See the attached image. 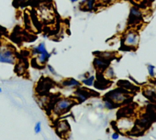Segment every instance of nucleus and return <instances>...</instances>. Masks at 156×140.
I'll return each instance as SVG.
<instances>
[{
	"instance_id": "nucleus-16",
	"label": "nucleus",
	"mask_w": 156,
	"mask_h": 140,
	"mask_svg": "<svg viewBox=\"0 0 156 140\" xmlns=\"http://www.w3.org/2000/svg\"><path fill=\"white\" fill-rule=\"evenodd\" d=\"M154 68H155V67L151 64H150L147 66V70H148L150 76L152 77H153L154 76Z\"/></svg>"
},
{
	"instance_id": "nucleus-18",
	"label": "nucleus",
	"mask_w": 156,
	"mask_h": 140,
	"mask_svg": "<svg viewBox=\"0 0 156 140\" xmlns=\"http://www.w3.org/2000/svg\"><path fill=\"white\" fill-rule=\"evenodd\" d=\"M48 68L49 70L51 72V73H52L54 74V75H57V73H55V70H54V68H52V66H51V65H48Z\"/></svg>"
},
{
	"instance_id": "nucleus-8",
	"label": "nucleus",
	"mask_w": 156,
	"mask_h": 140,
	"mask_svg": "<svg viewBox=\"0 0 156 140\" xmlns=\"http://www.w3.org/2000/svg\"><path fill=\"white\" fill-rule=\"evenodd\" d=\"M51 56V54L48 52H44L42 53L38 54V62L41 64H44L49 59V57Z\"/></svg>"
},
{
	"instance_id": "nucleus-21",
	"label": "nucleus",
	"mask_w": 156,
	"mask_h": 140,
	"mask_svg": "<svg viewBox=\"0 0 156 140\" xmlns=\"http://www.w3.org/2000/svg\"><path fill=\"white\" fill-rule=\"evenodd\" d=\"M71 1H72V2H76V1H77L78 0H70Z\"/></svg>"
},
{
	"instance_id": "nucleus-1",
	"label": "nucleus",
	"mask_w": 156,
	"mask_h": 140,
	"mask_svg": "<svg viewBox=\"0 0 156 140\" xmlns=\"http://www.w3.org/2000/svg\"><path fill=\"white\" fill-rule=\"evenodd\" d=\"M74 104V101L70 98L60 99L55 105L54 111L57 114H62L69 111Z\"/></svg>"
},
{
	"instance_id": "nucleus-5",
	"label": "nucleus",
	"mask_w": 156,
	"mask_h": 140,
	"mask_svg": "<svg viewBox=\"0 0 156 140\" xmlns=\"http://www.w3.org/2000/svg\"><path fill=\"white\" fill-rule=\"evenodd\" d=\"M109 62L107 61V59L102 58V57H96L94 60V67L98 70H104L108 65Z\"/></svg>"
},
{
	"instance_id": "nucleus-9",
	"label": "nucleus",
	"mask_w": 156,
	"mask_h": 140,
	"mask_svg": "<svg viewBox=\"0 0 156 140\" xmlns=\"http://www.w3.org/2000/svg\"><path fill=\"white\" fill-rule=\"evenodd\" d=\"M48 51L45 48V45L44 43H40L37 46L34 48L33 53L34 54H39L42 53H44Z\"/></svg>"
},
{
	"instance_id": "nucleus-20",
	"label": "nucleus",
	"mask_w": 156,
	"mask_h": 140,
	"mask_svg": "<svg viewBox=\"0 0 156 140\" xmlns=\"http://www.w3.org/2000/svg\"><path fill=\"white\" fill-rule=\"evenodd\" d=\"M104 2H106V3H107V2H109L110 1H111L112 0H102Z\"/></svg>"
},
{
	"instance_id": "nucleus-15",
	"label": "nucleus",
	"mask_w": 156,
	"mask_h": 140,
	"mask_svg": "<svg viewBox=\"0 0 156 140\" xmlns=\"http://www.w3.org/2000/svg\"><path fill=\"white\" fill-rule=\"evenodd\" d=\"M114 72L112 67H109L106 71V76L108 78H113L114 76Z\"/></svg>"
},
{
	"instance_id": "nucleus-10",
	"label": "nucleus",
	"mask_w": 156,
	"mask_h": 140,
	"mask_svg": "<svg viewBox=\"0 0 156 140\" xmlns=\"http://www.w3.org/2000/svg\"><path fill=\"white\" fill-rule=\"evenodd\" d=\"M118 84H118V86H122V87L126 88L127 89L133 90V89L135 88V87L134 86H133L129 81H125V80L124 81H119Z\"/></svg>"
},
{
	"instance_id": "nucleus-12",
	"label": "nucleus",
	"mask_w": 156,
	"mask_h": 140,
	"mask_svg": "<svg viewBox=\"0 0 156 140\" xmlns=\"http://www.w3.org/2000/svg\"><path fill=\"white\" fill-rule=\"evenodd\" d=\"M130 15L133 18H140L141 17V12L135 7H132L130 9Z\"/></svg>"
},
{
	"instance_id": "nucleus-17",
	"label": "nucleus",
	"mask_w": 156,
	"mask_h": 140,
	"mask_svg": "<svg viewBox=\"0 0 156 140\" xmlns=\"http://www.w3.org/2000/svg\"><path fill=\"white\" fill-rule=\"evenodd\" d=\"M94 0H88L87 2V7L89 10H91L93 7Z\"/></svg>"
},
{
	"instance_id": "nucleus-6",
	"label": "nucleus",
	"mask_w": 156,
	"mask_h": 140,
	"mask_svg": "<svg viewBox=\"0 0 156 140\" xmlns=\"http://www.w3.org/2000/svg\"><path fill=\"white\" fill-rule=\"evenodd\" d=\"M76 97L78 99L79 101L82 103L85 101L88 97H89L90 94L88 91H85L83 89H78L74 92Z\"/></svg>"
},
{
	"instance_id": "nucleus-7",
	"label": "nucleus",
	"mask_w": 156,
	"mask_h": 140,
	"mask_svg": "<svg viewBox=\"0 0 156 140\" xmlns=\"http://www.w3.org/2000/svg\"><path fill=\"white\" fill-rule=\"evenodd\" d=\"M63 86L66 87H76L80 85V82L74 78H68L62 82Z\"/></svg>"
},
{
	"instance_id": "nucleus-3",
	"label": "nucleus",
	"mask_w": 156,
	"mask_h": 140,
	"mask_svg": "<svg viewBox=\"0 0 156 140\" xmlns=\"http://www.w3.org/2000/svg\"><path fill=\"white\" fill-rule=\"evenodd\" d=\"M107 99H110V101L113 104L114 103H122L124 101L126 98V95H125L124 92H121L118 90H114L110 91L108 94H107Z\"/></svg>"
},
{
	"instance_id": "nucleus-11",
	"label": "nucleus",
	"mask_w": 156,
	"mask_h": 140,
	"mask_svg": "<svg viewBox=\"0 0 156 140\" xmlns=\"http://www.w3.org/2000/svg\"><path fill=\"white\" fill-rule=\"evenodd\" d=\"M58 131L63 133L68 131L69 129V125L66 122H61L58 124Z\"/></svg>"
},
{
	"instance_id": "nucleus-13",
	"label": "nucleus",
	"mask_w": 156,
	"mask_h": 140,
	"mask_svg": "<svg viewBox=\"0 0 156 140\" xmlns=\"http://www.w3.org/2000/svg\"><path fill=\"white\" fill-rule=\"evenodd\" d=\"M94 80V76H89L88 78H85L84 79H83L82 81V82L87 85V86H91L93 84V81Z\"/></svg>"
},
{
	"instance_id": "nucleus-14",
	"label": "nucleus",
	"mask_w": 156,
	"mask_h": 140,
	"mask_svg": "<svg viewBox=\"0 0 156 140\" xmlns=\"http://www.w3.org/2000/svg\"><path fill=\"white\" fill-rule=\"evenodd\" d=\"M41 123L40 122H38L36 123L34 127L35 133L38 134L41 131Z\"/></svg>"
},
{
	"instance_id": "nucleus-22",
	"label": "nucleus",
	"mask_w": 156,
	"mask_h": 140,
	"mask_svg": "<svg viewBox=\"0 0 156 140\" xmlns=\"http://www.w3.org/2000/svg\"><path fill=\"white\" fill-rule=\"evenodd\" d=\"M2 92V89H1V88L0 87V92Z\"/></svg>"
},
{
	"instance_id": "nucleus-4",
	"label": "nucleus",
	"mask_w": 156,
	"mask_h": 140,
	"mask_svg": "<svg viewBox=\"0 0 156 140\" xmlns=\"http://www.w3.org/2000/svg\"><path fill=\"white\" fill-rule=\"evenodd\" d=\"M138 42V35L134 31L128 32L124 38V43L127 45L135 46Z\"/></svg>"
},
{
	"instance_id": "nucleus-19",
	"label": "nucleus",
	"mask_w": 156,
	"mask_h": 140,
	"mask_svg": "<svg viewBox=\"0 0 156 140\" xmlns=\"http://www.w3.org/2000/svg\"><path fill=\"white\" fill-rule=\"evenodd\" d=\"M119 138V134L117 133H114L112 135V138L113 139H117Z\"/></svg>"
},
{
	"instance_id": "nucleus-2",
	"label": "nucleus",
	"mask_w": 156,
	"mask_h": 140,
	"mask_svg": "<svg viewBox=\"0 0 156 140\" xmlns=\"http://www.w3.org/2000/svg\"><path fill=\"white\" fill-rule=\"evenodd\" d=\"M15 60V53L11 49L5 48L0 50V62L13 64Z\"/></svg>"
}]
</instances>
